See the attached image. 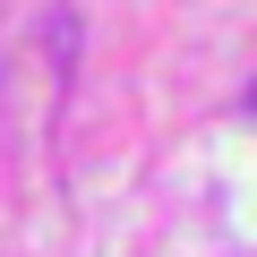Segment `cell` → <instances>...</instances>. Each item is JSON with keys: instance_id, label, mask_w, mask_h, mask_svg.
I'll list each match as a JSON object with an SVG mask.
<instances>
[{"instance_id": "obj_1", "label": "cell", "mask_w": 257, "mask_h": 257, "mask_svg": "<svg viewBox=\"0 0 257 257\" xmlns=\"http://www.w3.org/2000/svg\"><path fill=\"white\" fill-rule=\"evenodd\" d=\"M248 111H257V86H248Z\"/></svg>"}]
</instances>
